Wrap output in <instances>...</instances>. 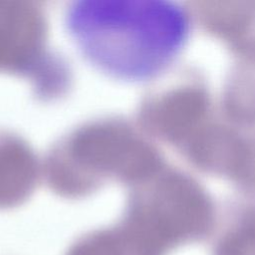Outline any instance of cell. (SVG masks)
Returning a JSON list of instances; mask_svg holds the SVG:
<instances>
[{
  "label": "cell",
  "mask_w": 255,
  "mask_h": 255,
  "mask_svg": "<svg viewBox=\"0 0 255 255\" xmlns=\"http://www.w3.org/2000/svg\"><path fill=\"white\" fill-rule=\"evenodd\" d=\"M68 34L97 70L123 82L160 72L182 37L171 4L154 0H76L65 12Z\"/></svg>",
  "instance_id": "cell-1"
},
{
  "label": "cell",
  "mask_w": 255,
  "mask_h": 255,
  "mask_svg": "<svg viewBox=\"0 0 255 255\" xmlns=\"http://www.w3.org/2000/svg\"><path fill=\"white\" fill-rule=\"evenodd\" d=\"M128 126L109 121L75 132L54 152L49 175L61 191L86 192L103 178L128 179L136 171V145Z\"/></svg>",
  "instance_id": "cell-2"
},
{
  "label": "cell",
  "mask_w": 255,
  "mask_h": 255,
  "mask_svg": "<svg viewBox=\"0 0 255 255\" xmlns=\"http://www.w3.org/2000/svg\"><path fill=\"white\" fill-rule=\"evenodd\" d=\"M45 23L37 9L0 3V69L28 73L47 72Z\"/></svg>",
  "instance_id": "cell-3"
},
{
  "label": "cell",
  "mask_w": 255,
  "mask_h": 255,
  "mask_svg": "<svg viewBox=\"0 0 255 255\" xmlns=\"http://www.w3.org/2000/svg\"><path fill=\"white\" fill-rule=\"evenodd\" d=\"M35 160L25 144L0 136V207L20 203L31 191Z\"/></svg>",
  "instance_id": "cell-4"
},
{
  "label": "cell",
  "mask_w": 255,
  "mask_h": 255,
  "mask_svg": "<svg viewBox=\"0 0 255 255\" xmlns=\"http://www.w3.org/2000/svg\"><path fill=\"white\" fill-rule=\"evenodd\" d=\"M211 255H255V211L228 226L214 242Z\"/></svg>",
  "instance_id": "cell-5"
},
{
  "label": "cell",
  "mask_w": 255,
  "mask_h": 255,
  "mask_svg": "<svg viewBox=\"0 0 255 255\" xmlns=\"http://www.w3.org/2000/svg\"><path fill=\"white\" fill-rule=\"evenodd\" d=\"M67 255H130L116 227L92 232L79 239Z\"/></svg>",
  "instance_id": "cell-6"
}]
</instances>
